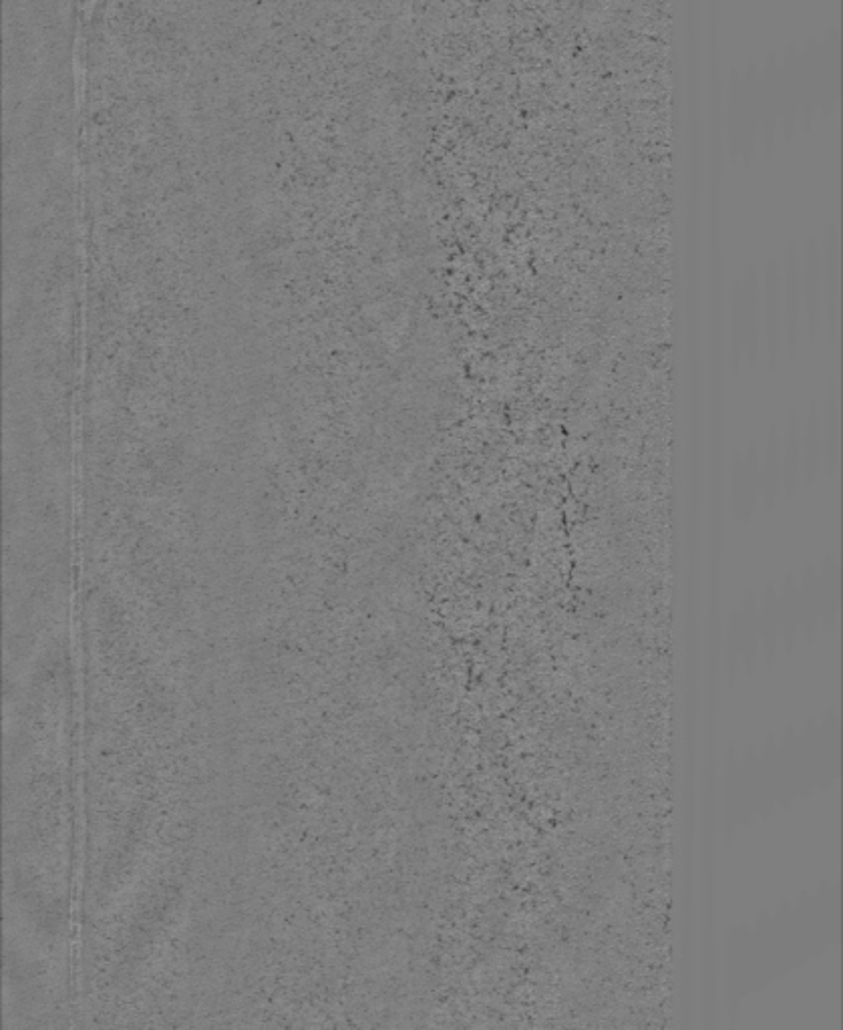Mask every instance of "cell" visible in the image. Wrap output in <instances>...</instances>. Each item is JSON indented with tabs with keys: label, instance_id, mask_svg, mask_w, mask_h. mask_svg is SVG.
Segmentation results:
<instances>
[{
	"label": "cell",
	"instance_id": "1",
	"mask_svg": "<svg viewBox=\"0 0 843 1030\" xmlns=\"http://www.w3.org/2000/svg\"><path fill=\"white\" fill-rule=\"evenodd\" d=\"M781 300H783V328L787 332L789 349L795 351L797 338H799V320L803 310L801 300V268L799 258L791 252L785 258V272H783V284H781Z\"/></svg>",
	"mask_w": 843,
	"mask_h": 1030
},
{
	"label": "cell",
	"instance_id": "2",
	"mask_svg": "<svg viewBox=\"0 0 843 1030\" xmlns=\"http://www.w3.org/2000/svg\"><path fill=\"white\" fill-rule=\"evenodd\" d=\"M801 268V300L807 312V322L815 334L821 322L823 310V284H821V256L815 244L805 248V256L799 258Z\"/></svg>",
	"mask_w": 843,
	"mask_h": 1030
},
{
	"label": "cell",
	"instance_id": "3",
	"mask_svg": "<svg viewBox=\"0 0 843 1030\" xmlns=\"http://www.w3.org/2000/svg\"><path fill=\"white\" fill-rule=\"evenodd\" d=\"M731 487H733V493H731L733 505H735V509L743 511L741 520H747L753 513L757 499L761 495V491H759L761 489V463L755 459L753 451L735 461Z\"/></svg>",
	"mask_w": 843,
	"mask_h": 1030
},
{
	"label": "cell",
	"instance_id": "4",
	"mask_svg": "<svg viewBox=\"0 0 843 1030\" xmlns=\"http://www.w3.org/2000/svg\"><path fill=\"white\" fill-rule=\"evenodd\" d=\"M823 467V447H821V415L819 411H811L807 415L805 431H801V477L809 483L817 477Z\"/></svg>",
	"mask_w": 843,
	"mask_h": 1030
},
{
	"label": "cell",
	"instance_id": "5",
	"mask_svg": "<svg viewBox=\"0 0 843 1030\" xmlns=\"http://www.w3.org/2000/svg\"><path fill=\"white\" fill-rule=\"evenodd\" d=\"M765 326H767V351L773 359L779 349V332L783 328V300H781V278L779 272L771 266L767 270V288H765Z\"/></svg>",
	"mask_w": 843,
	"mask_h": 1030
},
{
	"label": "cell",
	"instance_id": "6",
	"mask_svg": "<svg viewBox=\"0 0 843 1030\" xmlns=\"http://www.w3.org/2000/svg\"><path fill=\"white\" fill-rule=\"evenodd\" d=\"M821 284L825 294V310H827V324L831 332H837L839 326V256H837V244L825 250V256L821 258Z\"/></svg>",
	"mask_w": 843,
	"mask_h": 1030
},
{
	"label": "cell",
	"instance_id": "7",
	"mask_svg": "<svg viewBox=\"0 0 843 1030\" xmlns=\"http://www.w3.org/2000/svg\"><path fill=\"white\" fill-rule=\"evenodd\" d=\"M781 465H783V485L789 493H793V489L797 487V481L801 479V429H799L795 417L787 425L785 447L781 453Z\"/></svg>",
	"mask_w": 843,
	"mask_h": 1030
},
{
	"label": "cell",
	"instance_id": "8",
	"mask_svg": "<svg viewBox=\"0 0 843 1030\" xmlns=\"http://www.w3.org/2000/svg\"><path fill=\"white\" fill-rule=\"evenodd\" d=\"M839 405L837 397H831L829 407L825 411V421H821V447H823V465L829 473H835L839 465Z\"/></svg>",
	"mask_w": 843,
	"mask_h": 1030
}]
</instances>
